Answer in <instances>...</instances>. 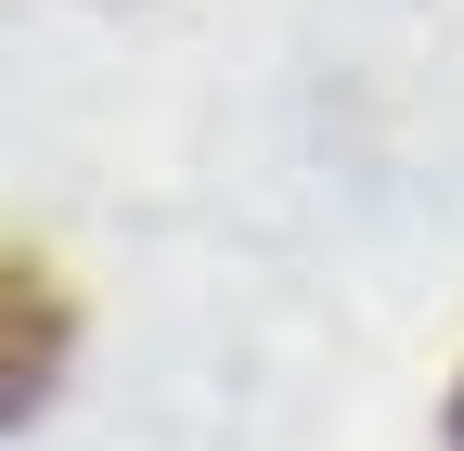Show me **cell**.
Returning <instances> with one entry per match:
<instances>
[{
	"label": "cell",
	"mask_w": 464,
	"mask_h": 451,
	"mask_svg": "<svg viewBox=\"0 0 464 451\" xmlns=\"http://www.w3.org/2000/svg\"><path fill=\"white\" fill-rule=\"evenodd\" d=\"M52 374H65V297H52V271L0 245V426H26L52 400Z\"/></svg>",
	"instance_id": "1"
},
{
	"label": "cell",
	"mask_w": 464,
	"mask_h": 451,
	"mask_svg": "<svg viewBox=\"0 0 464 451\" xmlns=\"http://www.w3.org/2000/svg\"><path fill=\"white\" fill-rule=\"evenodd\" d=\"M451 438H464V400H451Z\"/></svg>",
	"instance_id": "2"
}]
</instances>
